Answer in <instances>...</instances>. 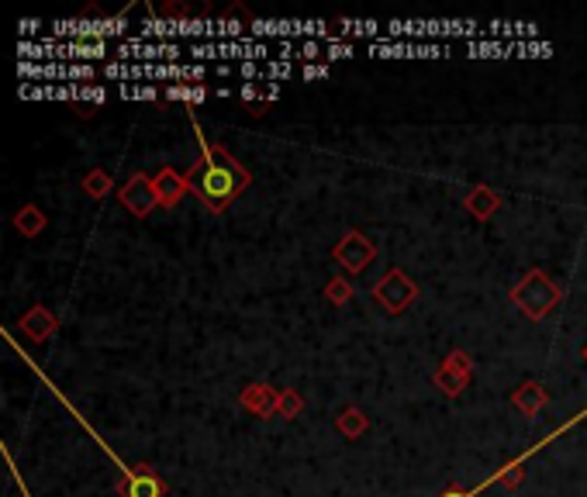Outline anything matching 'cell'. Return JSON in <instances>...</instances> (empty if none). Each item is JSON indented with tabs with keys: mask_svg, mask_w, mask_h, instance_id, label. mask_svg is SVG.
Returning a JSON list of instances; mask_svg holds the SVG:
<instances>
[{
	"mask_svg": "<svg viewBox=\"0 0 587 497\" xmlns=\"http://www.w3.org/2000/svg\"><path fill=\"white\" fill-rule=\"evenodd\" d=\"M245 184H249L245 170L236 166L228 156H208L204 162H201L197 180H194L197 194H201V201L211 204L214 211L228 208V204L236 201V194H239Z\"/></svg>",
	"mask_w": 587,
	"mask_h": 497,
	"instance_id": "6da1fadb",
	"label": "cell"
},
{
	"mask_svg": "<svg viewBox=\"0 0 587 497\" xmlns=\"http://www.w3.org/2000/svg\"><path fill=\"white\" fill-rule=\"evenodd\" d=\"M107 79H204L208 66H180V62H107Z\"/></svg>",
	"mask_w": 587,
	"mask_h": 497,
	"instance_id": "7a4b0ae2",
	"label": "cell"
},
{
	"mask_svg": "<svg viewBox=\"0 0 587 497\" xmlns=\"http://www.w3.org/2000/svg\"><path fill=\"white\" fill-rule=\"evenodd\" d=\"M21 55L28 59H101L107 55L104 42H42V46H21Z\"/></svg>",
	"mask_w": 587,
	"mask_h": 497,
	"instance_id": "3957f363",
	"label": "cell"
},
{
	"mask_svg": "<svg viewBox=\"0 0 587 497\" xmlns=\"http://www.w3.org/2000/svg\"><path fill=\"white\" fill-rule=\"evenodd\" d=\"M190 55L194 59H263L269 55V46L263 42H249V38H239V42H214V46H190Z\"/></svg>",
	"mask_w": 587,
	"mask_h": 497,
	"instance_id": "277c9868",
	"label": "cell"
},
{
	"mask_svg": "<svg viewBox=\"0 0 587 497\" xmlns=\"http://www.w3.org/2000/svg\"><path fill=\"white\" fill-rule=\"evenodd\" d=\"M114 55H121L125 62L135 59V62H156V59H177V55H184V49L177 46V42H142V38H128V42H121Z\"/></svg>",
	"mask_w": 587,
	"mask_h": 497,
	"instance_id": "5b68a950",
	"label": "cell"
},
{
	"mask_svg": "<svg viewBox=\"0 0 587 497\" xmlns=\"http://www.w3.org/2000/svg\"><path fill=\"white\" fill-rule=\"evenodd\" d=\"M249 35H256V38H267V35H277V38H301V35L328 38L321 21H252Z\"/></svg>",
	"mask_w": 587,
	"mask_h": 497,
	"instance_id": "8992f818",
	"label": "cell"
},
{
	"mask_svg": "<svg viewBox=\"0 0 587 497\" xmlns=\"http://www.w3.org/2000/svg\"><path fill=\"white\" fill-rule=\"evenodd\" d=\"M53 31L59 38H104V35H121L125 21H55Z\"/></svg>",
	"mask_w": 587,
	"mask_h": 497,
	"instance_id": "52a82bcc",
	"label": "cell"
},
{
	"mask_svg": "<svg viewBox=\"0 0 587 497\" xmlns=\"http://www.w3.org/2000/svg\"><path fill=\"white\" fill-rule=\"evenodd\" d=\"M21 77L28 79H90L94 77V66H62V62H53V66H28L21 62Z\"/></svg>",
	"mask_w": 587,
	"mask_h": 497,
	"instance_id": "ba28073f",
	"label": "cell"
},
{
	"mask_svg": "<svg viewBox=\"0 0 587 497\" xmlns=\"http://www.w3.org/2000/svg\"><path fill=\"white\" fill-rule=\"evenodd\" d=\"M166 97H169V101H190V104H201V101L208 97V90H204V87H169Z\"/></svg>",
	"mask_w": 587,
	"mask_h": 497,
	"instance_id": "9c48e42d",
	"label": "cell"
},
{
	"mask_svg": "<svg viewBox=\"0 0 587 497\" xmlns=\"http://www.w3.org/2000/svg\"><path fill=\"white\" fill-rule=\"evenodd\" d=\"M515 53V46H498V42H474L470 46V55H477V59H484V55H511Z\"/></svg>",
	"mask_w": 587,
	"mask_h": 497,
	"instance_id": "30bf717a",
	"label": "cell"
},
{
	"mask_svg": "<svg viewBox=\"0 0 587 497\" xmlns=\"http://www.w3.org/2000/svg\"><path fill=\"white\" fill-rule=\"evenodd\" d=\"M121 97H128V101H135V97H138V101H156L160 90H156V87H132V83H125V87H121Z\"/></svg>",
	"mask_w": 587,
	"mask_h": 497,
	"instance_id": "8fae6325",
	"label": "cell"
},
{
	"mask_svg": "<svg viewBox=\"0 0 587 497\" xmlns=\"http://www.w3.org/2000/svg\"><path fill=\"white\" fill-rule=\"evenodd\" d=\"M294 73L291 62H263V77L269 79H287Z\"/></svg>",
	"mask_w": 587,
	"mask_h": 497,
	"instance_id": "7c38bea8",
	"label": "cell"
},
{
	"mask_svg": "<svg viewBox=\"0 0 587 497\" xmlns=\"http://www.w3.org/2000/svg\"><path fill=\"white\" fill-rule=\"evenodd\" d=\"M346 28H352V35H380L376 21H346Z\"/></svg>",
	"mask_w": 587,
	"mask_h": 497,
	"instance_id": "4fadbf2b",
	"label": "cell"
},
{
	"mask_svg": "<svg viewBox=\"0 0 587 497\" xmlns=\"http://www.w3.org/2000/svg\"><path fill=\"white\" fill-rule=\"evenodd\" d=\"M107 94L104 87H80V101H94V104H101Z\"/></svg>",
	"mask_w": 587,
	"mask_h": 497,
	"instance_id": "5bb4252c",
	"label": "cell"
},
{
	"mask_svg": "<svg viewBox=\"0 0 587 497\" xmlns=\"http://www.w3.org/2000/svg\"><path fill=\"white\" fill-rule=\"evenodd\" d=\"M515 53H522V55H550L553 49H550L546 42H535V46H515Z\"/></svg>",
	"mask_w": 587,
	"mask_h": 497,
	"instance_id": "9a60e30c",
	"label": "cell"
},
{
	"mask_svg": "<svg viewBox=\"0 0 587 497\" xmlns=\"http://www.w3.org/2000/svg\"><path fill=\"white\" fill-rule=\"evenodd\" d=\"M349 55H356L352 46H343V42H332L328 46V59H349Z\"/></svg>",
	"mask_w": 587,
	"mask_h": 497,
	"instance_id": "2e32d148",
	"label": "cell"
},
{
	"mask_svg": "<svg viewBox=\"0 0 587 497\" xmlns=\"http://www.w3.org/2000/svg\"><path fill=\"white\" fill-rule=\"evenodd\" d=\"M239 77H245V79L263 77V66H260V62H242V66H239Z\"/></svg>",
	"mask_w": 587,
	"mask_h": 497,
	"instance_id": "e0dca14e",
	"label": "cell"
},
{
	"mask_svg": "<svg viewBox=\"0 0 587 497\" xmlns=\"http://www.w3.org/2000/svg\"><path fill=\"white\" fill-rule=\"evenodd\" d=\"M294 55H301V59H315V55H318V42H304L301 49H294Z\"/></svg>",
	"mask_w": 587,
	"mask_h": 497,
	"instance_id": "ac0fdd59",
	"label": "cell"
},
{
	"mask_svg": "<svg viewBox=\"0 0 587 497\" xmlns=\"http://www.w3.org/2000/svg\"><path fill=\"white\" fill-rule=\"evenodd\" d=\"M304 77L308 79H325L328 77V66H304Z\"/></svg>",
	"mask_w": 587,
	"mask_h": 497,
	"instance_id": "d6986e66",
	"label": "cell"
},
{
	"mask_svg": "<svg viewBox=\"0 0 587 497\" xmlns=\"http://www.w3.org/2000/svg\"><path fill=\"white\" fill-rule=\"evenodd\" d=\"M239 94H242V97H245V101H249V97H256V94H260V90H256V87H249V83H245V87H242Z\"/></svg>",
	"mask_w": 587,
	"mask_h": 497,
	"instance_id": "ffe728a7",
	"label": "cell"
},
{
	"mask_svg": "<svg viewBox=\"0 0 587 497\" xmlns=\"http://www.w3.org/2000/svg\"><path fill=\"white\" fill-rule=\"evenodd\" d=\"M450 497H467V494H450Z\"/></svg>",
	"mask_w": 587,
	"mask_h": 497,
	"instance_id": "44dd1931",
	"label": "cell"
}]
</instances>
